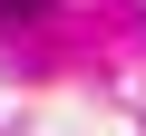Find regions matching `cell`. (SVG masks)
Segmentation results:
<instances>
[{
  "mask_svg": "<svg viewBox=\"0 0 146 136\" xmlns=\"http://www.w3.org/2000/svg\"><path fill=\"white\" fill-rule=\"evenodd\" d=\"M0 10H10V20H39V10H49V0H0Z\"/></svg>",
  "mask_w": 146,
  "mask_h": 136,
  "instance_id": "cell-1",
  "label": "cell"
}]
</instances>
